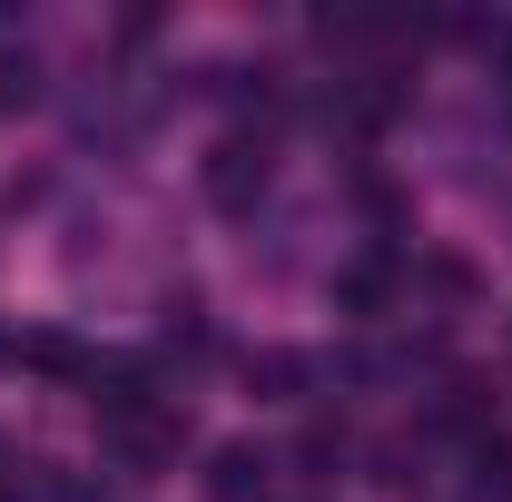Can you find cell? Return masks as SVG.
<instances>
[{
    "label": "cell",
    "mask_w": 512,
    "mask_h": 502,
    "mask_svg": "<svg viewBox=\"0 0 512 502\" xmlns=\"http://www.w3.org/2000/svg\"><path fill=\"white\" fill-rule=\"evenodd\" d=\"M10 99H30V50H20V60L0 50V109H10Z\"/></svg>",
    "instance_id": "4"
},
{
    "label": "cell",
    "mask_w": 512,
    "mask_h": 502,
    "mask_svg": "<svg viewBox=\"0 0 512 502\" xmlns=\"http://www.w3.org/2000/svg\"><path fill=\"white\" fill-rule=\"evenodd\" d=\"M256 188H266V148H256V138H227L217 168H207V197H217V207H247Z\"/></svg>",
    "instance_id": "1"
},
{
    "label": "cell",
    "mask_w": 512,
    "mask_h": 502,
    "mask_svg": "<svg viewBox=\"0 0 512 502\" xmlns=\"http://www.w3.org/2000/svg\"><path fill=\"white\" fill-rule=\"evenodd\" d=\"M384 296H394V276H384V266H355V276H345V306H355V315H375Z\"/></svg>",
    "instance_id": "3"
},
{
    "label": "cell",
    "mask_w": 512,
    "mask_h": 502,
    "mask_svg": "<svg viewBox=\"0 0 512 502\" xmlns=\"http://www.w3.org/2000/svg\"><path fill=\"white\" fill-rule=\"evenodd\" d=\"M247 493H266V453L227 443V453H217V502H247Z\"/></svg>",
    "instance_id": "2"
}]
</instances>
